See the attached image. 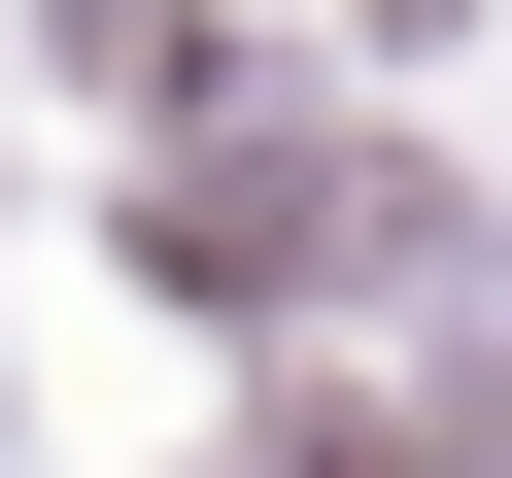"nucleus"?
Instances as JSON below:
<instances>
[{
	"label": "nucleus",
	"instance_id": "f257e3e1",
	"mask_svg": "<svg viewBox=\"0 0 512 478\" xmlns=\"http://www.w3.org/2000/svg\"><path fill=\"white\" fill-rule=\"evenodd\" d=\"M137 239H171V274H342V239H410V205H376L342 137H205V205L137 171Z\"/></svg>",
	"mask_w": 512,
	"mask_h": 478
}]
</instances>
